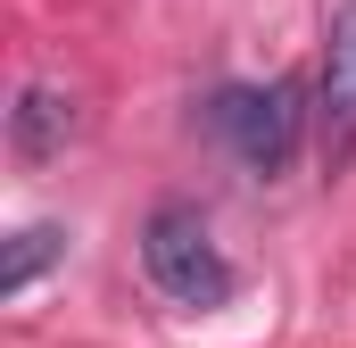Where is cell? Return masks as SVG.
<instances>
[{"label": "cell", "instance_id": "cell-1", "mask_svg": "<svg viewBox=\"0 0 356 348\" xmlns=\"http://www.w3.org/2000/svg\"><path fill=\"white\" fill-rule=\"evenodd\" d=\"M141 265H149V282L175 299V307H224L232 299V258L216 249V232H207V216L199 207H182V199H166L149 224H141Z\"/></svg>", "mask_w": 356, "mask_h": 348}, {"label": "cell", "instance_id": "cell-2", "mask_svg": "<svg viewBox=\"0 0 356 348\" xmlns=\"http://www.w3.org/2000/svg\"><path fill=\"white\" fill-rule=\"evenodd\" d=\"M298 91L290 84H224L207 100V133L241 158L249 174H282L298 158Z\"/></svg>", "mask_w": 356, "mask_h": 348}, {"label": "cell", "instance_id": "cell-3", "mask_svg": "<svg viewBox=\"0 0 356 348\" xmlns=\"http://www.w3.org/2000/svg\"><path fill=\"white\" fill-rule=\"evenodd\" d=\"M323 158L340 166L356 150V0L332 17V42H323Z\"/></svg>", "mask_w": 356, "mask_h": 348}, {"label": "cell", "instance_id": "cell-4", "mask_svg": "<svg viewBox=\"0 0 356 348\" xmlns=\"http://www.w3.org/2000/svg\"><path fill=\"white\" fill-rule=\"evenodd\" d=\"M67 141H75V100L58 84H25L17 108H8V150H17V166H50Z\"/></svg>", "mask_w": 356, "mask_h": 348}, {"label": "cell", "instance_id": "cell-5", "mask_svg": "<svg viewBox=\"0 0 356 348\" xmlns=\"http://www.w3.org/2000/svg\"><path fill=\"white\" fill-rule=\"evenodd\" d=\"M58 258H67V232H58V224H25V232L8 241V258H0V299H25Z\"/></svg>", "mask_w": 356, "mask_h": 348}]
</instances>
